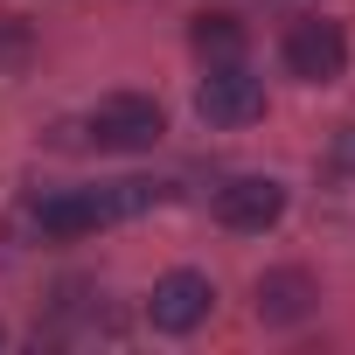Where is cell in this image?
I'll list each match as a JSON object with an SVG mask.
<instances>
[{"label":"cell","instance_id":"obj_1","mask_svg":"<svg viewBox=\"0 0 355 355\" xmlns=\"http://www.w3.org/2000/svg\"><path fill=\"white\" fill-rule=\"evenodd\" d=\"M160 132H167V119H160V105L139 98V91H112V98H98V112H91V139H98L105 153H146Z\"/></svg>","mask_w":355,"mask_h":355},{"label":"cell","instance_id":"obj_2","mask_svg":"<svg viewBox=\"0 0 355 355\" xmlns=\"http://www.w3.org/2000/svg\"><path fill=\"white\" fill-rule=\"evenodd\" d=\"M286 70H293L300 84H334V77L348 70V35H341V21H327V15L293 21V28H286Z\"/></svg>","mask_w":355,"mask_h":355},{"label":"cell","instance_id":"obj_3","mask_svg":"<svg viewBox=\"0 0 355 355\" xmlns=\"http://www.w3.org/2000/svg\"><path fill=\"white\" fill-rule=\"evenodd\" d=\"M196 112L209 125H251V119H265V84L244 63H209V77L196 91Z\"/></svg>","mask_w":355,"mask_h":355},{"label":"cell","instance_id":"obj_4","mask_svg":"<svg viewBox=\"0 0 355 355\" xmlns=\"http://www.w3.org/2000/svg\"><path fill=\"white\" fill-rule=\"evenodd\" d=\"M209 306H216V286H209L202 272H167V279H153L146 320H153L160 334H189V327L209 320Z\"/></svg>","mask_w":355,"mask_h":355},{"label":"cell","instance_id":"obj_5","mask_svg":"<svg viewBox=\"0 0 355 355\" xmlns=\"http://www.w3.org/2000/svg\"><path fill=\"white\" fill-rule=\"evenodd\" d=\"M286 216V189L272 174H237V182L216 189V223L223 230H272Z\"/></svg>","mask_w":355,"mask_h":355},{"label":"cell","instance_id":"obj_6","mask_svg":"<svg viewBox=\"0 0 355 355\" xmlns=\"http://www.w3.org/2000/svg\"><path fill=\"white\" fill-rule=\"evenodd\" d=\"M313 300H320V286H313V272H300V265H279V272L258 279V320H265V327H293V320H306Z\"/></svg>","mask_w":355,"mask_h":355},{"label":"cell","instance_id":"obj_7","mask_svg":"<svg viewBox=\"0 0 355 355\" xmlns=\"http://www.w3.org/2000/svg\"><path fill=\"white\" fill-rule=\"evenodd\" d=\"M84 202H91V223H98V230H105V223H132V216H146V209L160 202V182L125 174V182H98V189H84Z\"/></svg>","mask_w":355,"mask_h":355},{"label":"cell","instance_id":"obj_8","mask_svg":"<svg viewBox=\"0 0 355 355\" xmlns=\"http://www.w3.org/2000/svg\"><path fill=\"white\" fill-rule=\"evenodd\" d=\"M189 42H196V56H202V63H237V56H244V21H237V15H223V8H209V15H196Z\"/></svg>","mask_w":355,"mask_h":355},{"label":"cell","instance_id":"obj_9","mask_svg":"<svg viewBox=\"0 0 355 355\" xmlns=\"http://www.w3.org/2000/svg\"><path fill=\"white\" fill-rule=\"evenodd\" d=\"M21 63H28V21L0 15V70H21Z\"/></svg>","mask_w":355,"mask_h":355},{"label":"cell","instance_id":"obj_10","mask_svg":"<svg viewBox=\"0 0 355 355\" xmlns=\"http://www.w3.org/2000/svg\"><path fill=\"white\" fill-rule=\"evenodd\" d=\"M334 160H341V167H355V125H348V132L334 139Z\"/></svg>","mask_w":355,"mask_h":355},{"label":"cell","instance_id":"obj_11","mask_svg":"<svg viewBox=\"0 0 355 355\" xmlns=\"http://www.w3.org/2000/svg\"><path fill=\"white\" fill-rule=\"evenodd\" d=\"M0 341H8V327H0Z\"/></svg>","mask_w":355,"mask_h":355}]
</instances>
